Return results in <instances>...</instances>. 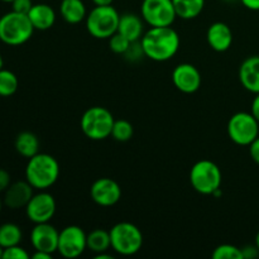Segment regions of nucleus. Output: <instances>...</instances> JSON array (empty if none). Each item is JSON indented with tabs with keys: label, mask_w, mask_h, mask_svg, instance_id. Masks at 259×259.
I'll return each instance as SVG.
<instances>
[{
	"label": "nucleus",
	"mask_w": 259,
	"mask_h": 259,
	"mask_svg": "<svg viewBox=\"0 0 259 259\" xmlns=\"http://www.w3.org/2000/svg\"><path fill=\"white\" fill-rule=\"evenodd\" d=\"M180 35L174 28L151 27L141 38L144 56L157 62L168 61L179 52Z\"/></svg>",
	"instance_id": "nucleus-1"
},
{
	"label": "nucleus",
	"mask_w": 259,
	"mask_h": 259,
	"mask_svg": "<svg viewBox=\"0 0 259 259\" xmlns=\"http://www.w3.org/2000/svg\"><path fill=\"white\" fill-rule=\"evenodd\" d=\"M60 176V163L53 156L37 153L28 159L25 180L35 190H47L56 184Z\"/></svg>",
	"instance_id": "nucleus-2"
},
{
	"label": "nucleus",
	"mask_w": 259,
	"mask_h": 259,
	"mask_svg": "<svg viewBox=\"0 0 259 259\" xmlns=\"http://www.w3.org/2000/svg\"><path fill=\"white\" fill-rule=\"evenodd\" d=\"M34 30L27 14L12 10L0 17V40L8 46L24 45Z\"/></svg>",
	"instance_id": "nucleus-3"
},
{
	"label": "nucleus",
	"mask_w": 259,
	"mask_h": 259,
	"mask_svg": "<svg viewBox=\"0 0 259 259\" xmlns=\"http://www.w3.org/2000/svg\"><path fill=\"white\" fill-rule=\"evenodd\" d=\"M119 19L120 15L113 5H95L85 19L86 29L94 38L109 39L118 32Z\"/></svg>",
	"instance_id": "nucleus-4"
},
{
	"label": "nucleus",
	"mask_w": 259,
	"mask_h": 259,
	"mask_svg": "<svg viewBox=\"0 0 259 259\" xmlns=\"http://www.w3.org/2000/svg\"><path fill=\"white\" fill-rule=\"evenodd\" d=\"M113 114L103 106H93L83 113L80 120L82 133L91 141H103L111 136L114 125Z\"/></svg>",
	"instance_id": "nucleus-5"
},
{
	"label": "nucleus",
	"mask_w": 259,
	"mask_h": 259,
	"mask_svg": "<svg viewBox=\"0 0 259 259\" xmlns=\"http://www.w3.org/2000/svg\"><path fill=\"white\" fill-rule=\"evenodd\" d=\"M223 175L217 163L209 159H201L192 166L190 182L195 191L202 195H214L220 190Z\"/></svg>",
	"instance_id": "nucleus-6"
},
{
	"label": "nucleus",
	"mask_w": 259,
	"mask_h": 259,
	"mask_svg": "<svg viewBox=\"0 0 259 259\" xmlns=\"http://www.w3.org/2000/svg\"><path fill=\"white\" fill-rule=\"evenodd\" d=\"M111 248L121 255H134L142 249L143 234L137 225L121 222L110 229Z\"/></svg>",
	"instance_id": "nucleus-7"
},
{
	"label": "nucleus",
	"mask_w": 259,
	"mask_h": 259,
	"mask_svg": "<svg viewBox=\"0 0 259 259\" xmlns=\"http://www.w3.org/2000/svg\"><path fill=\"white\" fill-rule=\"evenodd\" d=\"M228 136L238 146H248L259 137V121L252 113L234 114L228 121Z\"/></svg>",
	"instance_id": "nucleus-8"
},
{
	"label": "nucleus",
	"mask_w": 259,
	"mask_h": 259,
	"mask_svg": "<svg viewBox=\"0 0 259 259\" xmlns=\"http://www.w3.org/2000/svg\"><path fill=\"white\" fill-rule=\"evenodd\" d=\"M141 13L151 27H169L177 18L172 0H143Z\"/></svg>",
	"instance_id": "nucleus-9"
},
{
	"label": "nucleus",
	"mask_w": 259,
	"mask_h": 259,
	"mask_svg": "<svg viewBox=\"0 0 259 259\" xmlns=\"http://www.w3.org/2000/svg\"><path fill=\"white\" fill-rule=\"evenodd\" d=\"M88 249V234L77 225H68L60 232L57 252L62 257L77 258Z\"/></svg>",
	"instance_id": "nucleus-10"
},
{
	"label": "nucleus",
	"mask_w": 259,
	"mask_h": 259,
	"mask_svg": "<svg viewBox=\"0 0 259 259\" xmlns=\"http://www.w3.org/2000/svg\"><path fill=\"white\" fill-rule=\"evenodd\" d=\"M56 212V200L51 194L42 190L34 194L25 206L27 218L34 224L48 223Z\"/></svg>",
	"instance_id": "nucleus-11"
},
{
	"label": "nucleus",
	"mask_w": 259,
	"mask_h": 259,
	"mask_svg": "<svg viewBox=\"0 0 259 259\" xmlns=\"http://www.w3.org/2000/svg\"><path fill=\"white\" fill-rule=\"evenodd\" d=\"M91 199L99 206L109 207L118 204L121 199V189L113 179L103 177L96 180L90 189Z\"/></svg>",
	"instance_id": "nucleus-12"
},
{
	"label": "nucleus",
	"mask_w": 259,
	"mask_h": 259,
	"mask_svg": "<svg viewBox=\"0 0 259 259\" xmlns=\"http://www.w3.org/2000/svg\"><path fill=\"white\" fill-rule=\"evenodd\" d=\"M172 82L184 94H194L201 86V73L191 63H180L172 71Z\"/></svg>",
	"instance_id": "nucleus-13"
},
{
	"label": "nucleus",
	"mask_w": 259,
	"mask_h": 259,
	"mask_svg": "<svg viewBox=\"0 0 259 259\" xmlns=\"http://www.w3.org/2000/svg\"><path fill=\"white\" fill-rule=\"evenodd\" d=\"M58 237H60V232L53 225H51L50 222L40 223V224H35L30 232V243L34 250L53 254L57 252Z\"/></svg>",
	"instance_id": "nucleus-14"
},
{
	"label": "nucleus",
	"mask_w": 259,
	"mask_h": 259,
	"mask_svg": "<svg viewBox=\"0 0 259 259\" xmlns=\"http://www.w3.org/2000/svg\"><path fill=\"white\" fill-rule=\"evenodd\" d=\"M33 190L34 189L27 180L10 184V186L4 192V199H3L4 205L12 210L23 209V207L25 209L29 200L34 195Z\"/></svg>",
	"instance_id": "nucleus-15"
},
{
	"label": "nucleus",
	"mask_w": 259,
	"mask_h": 259,
	"mask_svg": "<svg viewBox=\"0 0 259 259\" xmlns=\"http://www.w3.org/2000/svg\"><path fill=\"white\" fill-rule=\"evenodd\" d=\"M206 40L214 51L225 52L233 45V32L225 23L215 22L207 28Z\"/></svg>",
	"instance_id": "nucleus-16"
},
{
	"label": "nucleus",
	"mask_w": 259,
	"mask_h": 259,
	"mask_svg": "<svg viewBox=\"0 0 259 259\" xmlns=\"http://www.w3.org/2000/svg\"><path fill=\"white\" fill-rule=\"evenodd\" d=\"M239 80L245 90L259 94V56L245 58L239 67Z\"/></svg>",
	"instance_id": "nucleus-17"
},
{
	"label": "nucleus",
	"mask_w": 259,
	"mask_h": 259,
	"mask_svg": "<svg viewBox=\"0 0 259 259\" xmlns=\"http://www.w3.org/2000/svg\"><path fill=\"white\" fill-rule=\"evenodd\" d=\"M28 18L34 29L48 30L55 24L56 12L51 5L39 3V4H33L32 9L28 13Z\"/></svg>",
	"instance_id": "nucleus-18"
},
{
	"label": "nucleus",
	"mask_w": 259,
	"mask_h": 259,
	"mask_svg": "<svg viewBox=\"0 0 259 259\" xmlns=\"http://www.w3.org/2000/svg\"><path fill=\"white\" fill-rule=\"evenodd\" d=\"M118 32L128 38L131 42H138L143 37V22L141 17L134 13H125L120 15Z\"/></svg>",
	"instance_id": "nucleus-19"
},
{
	"label": "nucleus",
	"mask_w": 259,
	"mask_h": 259,
	"mask_svg": "<svg viewBox=\"0 0 259 259\" xmlns=\"http://www.w3.org/2000/svg\"><path fill=\"white\" fill-rule=\"evenodd\" d=\"M60 13L63 20L70 24H77L88 17L86 5L82 0H62L60 5Z\"/></svg>",
	"instance_id": "nucleus-20"
},
{
	"label": "nucleus",
	"mask_w": 259,
	"mask_h": 259,
	"mask_svg": "<svg viewBox=\"0 0 259 259\" xmlns=\"http://www.w3.org/2000/svg\"><path fill=\"white\" fill-rule=\"evenodd\" d=\"M14 147L15 151L20 156L28 159L39 153V141H38V137L32 132H22L18 134L14 142Z\"/></svg>",
	"instance_id": "nucleus-21"
},
{
	"label": "nucleus",
	"mask_w": 259,
	"mask_h": 259,
	"mask_svg": "<svg viewBox=\"0 0 259 259\" xmlns=\"http://www.w3.org/2000/svg\"><path fill=\"white\" fill-rule=\"evenodd\" d=\"M177 17L190 20L199 17L204 10L205 0H172Z\"/></svg>",
	"instance_id": "nucleus-22"
},
{
	"label": "nucleus",
	"mask_w": 259,
	"mask_h": 259,
	"mask_svg": "<svg viewBox=\"0 0 259 259\" xmlns=\"http://www.w3.org/2000/svg\"><path fill=\"white\" fill-rule=\"evenodd\" d=\"M111 248L110 232L105 229H94L88 234V249L99 254V253L108 252Z\"/></svg>",
	"instance_id": "nucleus-23"
},
{
	"label": "nucleus",
	"mask_w": 259,
	"mask_h": 259,
	"mask_svg": "<svg viewBox=\"0 0 259 259\" xmlns=\"http://www.w3.org/2000/svg\"><path fill=\"white\" fill-rule=\"evenodd\" d=\"M22 229L17 224L13 223H5L0 225V245L3 248L18 245L22 242Z\"/></svg>",
	"instance_id": "nucleus-24"
},
{
	"label": "nucleus",
	"mask_w": 259,
	"mask_h": 259,
	"mask_svg": "<svg viewBox=\"0 0 259 259\" xmlns=\"http://www.w3.org/2000/svg\"><path fill=\"white\" fill-rule=\"evenodd\" d=\"M19 81H18L17 75L9 70L2 68L0 70V96L8 98L17 93Z\"/></svg>",
	"instance_id": "nucleus-25"
},
{
	"label": "nucleus",
	"mask_w": 259,
	"mask_h": 259,
	"mask_svg": "<svg viewBox=\"0 0 259 259\" xmlns=\"http://www.w3.org/2000/svg\"><path fill=\"white\" fill-rule=\"evenodd\" d=\"M134 129L131 121L125 119H119L114 121L113 131H111V137L118 142H128L133 137Z\"/></svg>",
	"instance_id": "nucleus-26"
},
{
	"label": "nucleus",
	"mask_w": 259,
	"mask_h": 259,
	"mask_svg": "<svg viewBox=\"0 0 259 259\" xmlns=\"http://www.w3.org/2000/svg\"><path fill=\"white\" fill-rule=\"evenodd\" d=\"M211 257L214 259H243L242 248L232 244H222L215 248Z\"/></svg>",
	"instance_id": "nucleus-27"
},
{
	"label": "nucleus",
	"mask_w": 259,
	"mask_h": 259,
	"mask_svg": "<svg viewBox=\"0 0 259 259\" xmlns=\"http://www.w3.org/2000/svg\"><path fill=\"white\" fill-rule=\"evenodd\" d=\"M133 42L128 39L126 37H124L123 34H120L119 32L114 33L110 38H109V47L116 55H124V53L128 51V48L131 47V45Z\"/></svg>",
	"instance_id": "nucleus-28"
},
{
	"label": "nucleus",
	"mask_w": 259,
	"mask_h": 259,
	"mask_svg": "<svg viewBox=\"0 0 259 259\" xmlns=\"http://www.w3.org/2000/svg\"><path fill=\"white\" fill-rule=\"evenodd\" d=\"M29 254L24 248L18 245H13V247L4 248L3 250V259H28Z\"/></svg>",
	"instance_id": "nucleus-29"
},
{
	"label": "nucleus",
	"mask_w": 259,
	"mask_h": 259,
	"mask_svg": "<svg viewBox=\"0 0 259 259\" xmlns=\"http://www.w3.org/2000/svg\"><path fill=\"white\" fill-rule=\"evenodd\" d=\"M12 10L20 13V14H27L30 12L33 7L32 0H13L12 3Z\"/></svg>",
	"instance_id": "nucleus-30"
},
{
	"label": "nucleus",
	"mask_w": 259,
	"mask_h": 259,
	"mask_svg": "<svg viewBox=\"0 0 259 259\" xmlns=\"http://www.w3.org/2000/svg\"><path fill=\"white\" fill-rule=\"evenodd\" d=\"M10 184H12V177H10L9 172L5 171L4 168H0V194L5 192Z\"/></svg>",
	"instance_id": "nucleus-31"
},
{
	"label": "nucleus",
	"mask_w": 259,
	"mask_h": 259,
	"mask_svg": "<svg viewBox=\"0 0 259 259\" xmlns=\"http://www.w3.org/2000/svg\"><path fill=\"white\" fill-rule=\"evenodd\" d=\"M243 259H254L259 255V249L257 245H245L242 248Z\"/></svg>",
	"instance_id": "nucleus-32"
},
{
	"label": "nucleus",
	"mask_w": 259,
	"mask_h": 259,
	"mask_svg": "<svg viewBox=\"0 0 259 259\" xmlns=\"http://www.w3.org/2000/svg\"><path fill=\"white\" fill-rule=\"evenodd\" d=\"M249 154L250 157H252L253 161L257 164H259V137H257V138L249 144Z\"/></svg>",
	"instance_id": "nucleus-33"
},
{
	"label": "nucleus",
	"mask_w": 259,
	"mask_h": 259,
	"mask_svg": "<svg viewBox=\"0 0 259 259\" xmlns=\"http://www.w3.org/2000/svg\"><path fill=\"white\" fill-rule=\"evenodd\" d=\"M250 113H252L253 116L259 121V94H255V98L253 99Z\"/></svg>",
	"instance_id": "nucleus-34"
},
{
	"label": "nucleus",
	"mask_w": 259,
	"mask_h": 259,
	"mask_svg": "<svg viewBox=\"0 0 259 259\" xmlns=\"http://www.w3.org/2000/svg\"><path fill=\"white\" fill-rule=\"evenodd\" d=\"M242 4L249 10H259V0H240Z\"/></svg>",
	"instance_id": "nucleus-35"
},
{
	"label": "nucleus",
	"mask_w": 259,
	"mask_h": 259,
	"mask_svg": "<svg viewBox=\"0 0 259 259\" xmlns=\"http://www.w3.org/2000/svg\"><path fill=\"white\" fill-rule=\"evenodd\" d=\"M33 259H51L52 258V254L47 252H40V250H35L32 255Z\"/></svg>",
	"instance_id": "nucleus-36"
},
{
	"label": "nucleus",
	"mask_w": 259,
	"mask_h": 259,
	"mask_svg": "<svg viewBox=\"0 0 259 259\" xmlns=\"http://www.w3.org/2000/svg\"><path fill=\"white\" fill-rule=\"evenodd\" d=\"M114 0H93L95 5H111Z\"/></svg>",
	"instance_id": "nucleus-37"
},
{
	"label": "nucleus",
	"mask_w": 259,
	"mask_h": 259,
	"mask_svg": "<svg viewBox=\"0 0 259 259\" xmlns=\"http://www.w3.org/2000/svg\"><path fill=\"white\" fill-rule=\"evenodd\" d=\"M114 257L113 255L108 254L106 252H103V253H99V254H95V259H113Z\"/></svg>",
	"instance_id": "nucleus-38"
},
{
	"label": "nucleus",
	"mask_w": 259,
	"mask_h": 259,
	"mask_svg": "<svg viewBox=\"0 0 259 259\" xmlns=\"http://www.w3.org/2000/svg\"><path fill=\"white\" fill-rule=\"evenodd\" d=\"M255 245H257V248L259 249V232L257 233V237H255Z\"/></svg>",
	"instance_id": "nucleus-39"
},
{
	"label": "nucleus",
	"mask_w": 259,
	"mask_h": 259,
	"mask_svg": "<svg viewBox=\"0 0 259 259\" xmlns=\"http://www.w3.org/2000/svg\"><path fill=\"white\" fill-rule=\"evenodd\" d=\"M3 66H4V61H3L2 55H0V70H2V68H3Z\"/></svg>",
	"instance_id": "nucleus-40"
},
{
	"label": "nucleus",
	"mask_w": 259,
	"mask_h": 259,
	"mask_svg": "<svg viewBox=\"0 0 259 259\" xmlns=\"http://www.w3.org/2000/svg\"><path fill=\"white\" fill-rule=\"evenodd\" d=\"M3 205H4V201H3V199H2V197H0V212H2Z\"/></svg>",
	"instance_id": "nucleus-41"
},
{
	"label": "nucleus",
	"mask_w": 259,
	"mask_h": 259,
	"mask_svg": "<svg viewBox=\"0 0 259 259\" xmlns=\"http://www.w3.org/2000/svg\"><path fill=\"white\" fill-rule=\"evenodd\" d=\"M3 250H4V248H3L2 245H0V259L3 258Z\"/></svg>",
	"instance_id": "nucleus-42"
},
{
	"label": "nucleus",
	"mask_w": 259,
	"mask_h": 259,
	"mask_svg": "<svg viewBox=\"0 0 259 259\" xmlns=\"http://www.w3.org/2000/svg\"><path fill=\"white\" fill-rule=\"evenodd\" d=\"M224 2H227V3H234V2H237V0H224Z\"/></svg>",
	"instance_id": "nucleus-43"
},
{
	"label": "nucleus",
	"mask_w": 259,
	"mask_h": 259,
	"mask_svg": "<svg viewBox=\"0 0 259 259\" xmlns=\"http://www.w3.org/2000/svg\"><path fill=\"white\" fill-rule=\"evenodd\" d=\"M2 2H4V3H12L13 0H2Z\"/></svg>",
	"instance_id": "nucleus-44"
}]
</instances>
